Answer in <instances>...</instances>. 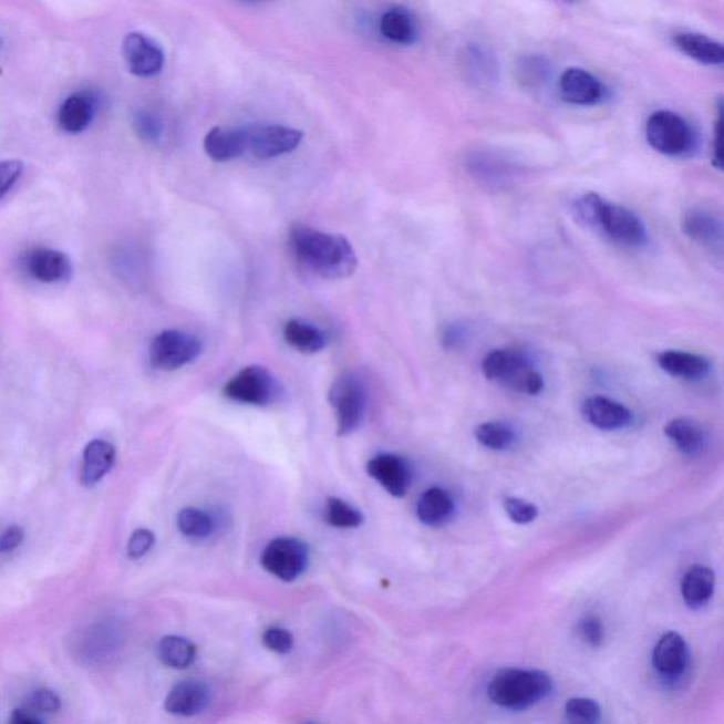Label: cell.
Here are the masks:
<instances>
[{"label":"cell","mask_w":724,"mask_h":724,"mask_svg":"<svg viewBox=\"0 0 724 724\" xmlns=\"http://www.w3.org/2000/svg\"><path fill=\"white\" fill-rule=\"evenodd\" d=\"M581 412L591 426L606 432L623 430L632 421L631 412L624 405L604 396L589 397Z\"/></svg>","instance_id":"17"},{"label":"cell","mask_w":724,"mask_h":724,"mask_svg":"<svg viewBox=\"0 0 724 724\" xmlns=\"http://www.w3.org/2000/svg\"><path fill=\"white\" fill-rule=\"evenodd\" d=\"M283 338L289 347L302 354H318L328 344L324 331L302 320H289L283 328Z\"/></svg>","instance_id":"27"},{"label":"cell","mask_w":724,"mask_h":724,"mask_svg":"<svg viewBox=\"0 0 724 724\" xmlns=\"http://www.w3.org/2000/svg\"><path fill=\"white\" fill-rule=\"evenodd\" d=\"M224 395L229 401L249 406L277 404L282 396L277 376L261 365L245 366L224 385Z\"/></svg>","instance_id":"7"},{"label":"cell","mask_w":724,"mask_h":724,"mask_svg":"<svg viewBox=\"0 0 724 724\" xmlns=\"http://www.w3.org/2000/svg\"><path fill=\"white\" fill-rule=\"evenodd\" d=\"M652 665L662 680L681 681L690 665V650L683 637L674 631L662 635L652 652Z\"/></svg>","instance_id":"12"},{"label":"cell","mask_w":724,"mask_h":724,"mask_svg":"<svg viewBox=\"0 0 724 724\" xmlns=\"http://www.w3.org/2000/svg\"><path fill=\"white\" fill-rule=\"evenodd\" d=\"M132 125H134L136 135L146 142V144L151 145L159 144L163 132H165V125H163L161 116L147 110L135 112L134 118H132Z\"/></svg>","instance_id":"34"},{"label":"cell","mask_w":724,"mask_h":724,"mask_svg":"<svg viewBox=\"0 0 724 724\" xmlns=\"http://www.w3.org/2000/svg\"><path fill=\"white\" fill-rule=\"evenodd\" d=\"M578 634L586 644L599 647L604 640L603 621L596 616L585 617L578 625Z\"/></svg>","instance_id":"38"},{"label":"cell","mask_w":724,"mask_h":724,"mask_svg":"<svg viewBox=\"0 0 724 724\" xmlns=\"http://www.w3.org/2000/svg\"><path fill=\"white\" fill-rule=\"evenodd\" d=\"M518 73L523 83L529 85L540 84L542 80L547 79L548 65L542 59L527 58L521 61Z\"/></svg>","instance_id":"37"},{"label":"cell","mask_w":724,"mask_h":724,"mask_svg":"<svg viewBox=\"0 0 724 724\" xmlns=\"http://www.w3.org/2000/svg\"><path fill=\"white\" fill-rule=\"evenodd\" d=\"M9 724H43V722L29 709H18L12 713Z\"/></svg>","instance_id":"43"},{"label":"cell","mask_w":724,"mask_h":724,"mask_svg":"<svg viewBox=\"0 0 724 724\" xmlns=\"http://www.w3.org/2000/svg\"><path fill=\"white\" fill-rule=\"evenodd\" d=\"M153 545H155V534L149 531V529H137V531L132 534L130 544H127V555L132 559L144 558L153 548Z\"/></svg>","instance_id":"39"},{"label":"cell","mask_w":724,"mask_h":724,"mask_svg":"<svg viewBox=\"0 0 724 724\" xmlns=\"http://www.w3.org/2000/svg\"><path fill=\"white\" fill-rule=\"evenodd\" d=\"M366 472L392 497L406 496L412 484V468L404 457L381 453L366 464Z\"/></svg>","instance_id":"13"},{"label":"cell","mask_w":724,"mask_h":724,"mask_svg":"<svg viewBox=\"0 0 724 724\" xmlns=\"http://www.w3.org/2000/svg\"><path fill=\"white\" fill-rule=\"evenodd\" d=\"M210 703V691L206 683L196 680L178 682L165 701V709L170 715L192 717L200 713Z\"/></svg>","instance_id":"16"},{"label":"cell","mask_w":724,"mask_h":724,"mask_svg":"<svg viewBox=\"0 0 724 724\" xmlns=\"http://www.w3.org/2000/svg\"><path fill=\"white\" fill-rule=\"evenodd\" d=\"M115 463V447L105 441L91 442L85 447L83 466H81V483L94 486L110 473Z\"/></svg>","instance_id":"23"},{"label":"cell","mask_w":724,"mask_h":724,"mask_svg":"<svg viewBox=\"0 0 724 724\" xmlns=\"http://www.w3.org/2000/svg\"><path fill=\"white\" fill-rule=\"evenodd\" d=\"M289 239L296 259L318 277L344 279L355 272L359 259L347 238L298 226Z\"/></svg>","instance_id":"1"},{"label":"cell","mask_w":724,"mask_h":724,"mask_svg":"<svg viewBox=\"0 0 724 724\" xmlns=\"http://www.w3.org/2000/svg\"><path fill=\"white\" fill-rule=\"evenodd\" d=\"M665 435L678 451L686 456L701 455L705 447L706 437L700 423L690 420V417H676V420L666 423Z\"/></svg>","instance_id":"26"},{"label":"cell","mask_w":724,"mask_h":724,"mask_svg":"<svg viewBox=\"0 0 724 724\" xmlns=\"http://www.w3.org/2000/svg\"><path fill=\"white\" fill-rule=\"evenodd\" d=\"M658 364L666 374L686 381L705 379L711 371V362L705 356L685 353V351H665L658 356Z\"/></svg>","instance_id":"20"},{"label":"cell","mask_w":724,"mask_h":724,"mask_svg":"<svg viewBox=\"0 0 724 724\" xmlns=\"http://www.w3.org/2000/svg\"><path fill=\"white\" fill-rule=\"evenodd\" d=\"M24 267L30 277L43 283L68 282L73 263L64 252L51 248H35L25 255Z\"/></svg>","instance_id":"15"},{"label":"cell","mask_w":724,"mask_h":724,"mask_svg":"<svg viewBox=\"0 0 724 724\" xmlns=\"http://www.w3.org/2000/svg\"><path fill=\"white\" fill-rule=\"evenodd\" d=\"M177 529L183 537L192 540H206L213 537L217 529L214 515L206 509L196 507L183 508L177 514Z\"/></svg>","instance_id":"29"},{"label":"cell","mask_w":724,"mask_h":724,"mask_svg":"<svg viewBox=\"0 0 724 724\" xmlns=\"http://www.w3.org/2000/svg\"><path fill=\"white\" fill-rule=\"evenodd\" d=\"M716 578L712 569L695 565L683 576L682 598L692 610H700L711 601Z\"/></svg>","instance_id":"21"},{"label":"cell","mask_w":724,"mask_h":724,"mask_svg":"<svg viewBox=\"0 0 724 724\" xmlns=\"http://www.w3.org/2000/svg\"><path fill=\"white\" fill-rule=\"evenodd\" d=\"M61 707L58 693L50 690L35 691L29 701V711L40 713H55Z\"/></svg>","instance_id":"40"},{"label":"cell","mask_w":724,"mask_h":724,"mask_svg":"<svg viewBox=\"0 0 724 724\" xmlns=\"http://www.w3.org/2000/svg\"><path fill=\"white\" fill-rule=\"evenodd\" d=\"M24 534L22 528L10 527L0 535V554L10 552V550L17 549L20 544L23 542Z\"/></svg>","instance_id":"42"},{"label":"cell","mask_w":724,"mask_h":724,"mask_svg":"<svg viewBox=\"0 0 724 724\" xmlns=\"http://www.w3.org/2000/svg\"><path fill=\"white\" fill-rule=\"evenodd\" d=\"M678 49L687 58L706 65H722L724 61L723 44L701 33H678L674 38Z\"/></svg>","instance_id":"25"},{"label":"cell","mask_w":724,"mask_h":724,"mask_svg":"<svg viewBox=\"0 0 724 724\" xmlns=\"http://www.w3.org/2000/svg\"><path fill=\"white\" fill-rule=\"evenodd\" d=\"M483 374L487 380L527 395L544 391V379L527 356L518 350H494L483 361Z\"/></svg>","instance_id":"3"},{"label":"cell","mask_w":724,"mask_h":724,"mask_svg":"<svg viewBox=\"0 0 724 724\" xmlns=\"http://www.w3.org/2000/svg\"><path fill=\"white\" fill-rule=\"evenodd\" d=\"M157 656L162 664L173 670H186L196 661L197 649L185 637L167 635L157 645Z\"/></svg>","instance_id":"30"},{"label":"cell","mask_w":724,"mask_h":724,"mask_svg":"<svg viewBox=\"0 0 724 724\" xmlns=\"http://www.w3.org/2000/svg\"><path fill=\"white\" fill-rule=\"evenodd\" d=\"M683 231L701 247L722 252L723 226L715 214L703 208H692L683 219Z\"/></svg>","instance_id":"18"},{"label":"cell","mask_w":724,"mask_h":724,"mask_svg":"<svg viewBox=\"0 0 724 724\" xmlns=\"http://www.w3.org/2000/svg\"><path fill=\"white\" fill-rule=\"evenodd\" d=\"M565 717L568 724H599L601 709L598 702L589 697H572L566 702Z\"/></svg>","instance_id":"33"},{"label":"cell","mask_w":724,"mask_h":724,"mask_svg":"<svg viewBox=\"0 0 724 724\" xmlns=\"http://www.w3.org/2000/svg\"><path fill=\"white\" fill-rule=\"evenodd\" d=\"M476 438L489 451H507L517 441V435L507 425L498 422L482 423L476 430Z\"/></svg>","instance_id":"32"},{"label":"cell","mask_w":724,"mask_h":724,"mask_svg":"<svg viewBox=\"0 0 724 724\" xmlns=\"http://www.w3.org/2000/svg\"><path fill=\"white\" fill-rule=\"evenodd\" d=\"M588 226L598 228L621 247L640 248L649 241V232L637 214L619 204L606 201L598 194Z\"/></svg>","instance_id":"4"},{"label":"cell","mask_w":724,"mask_h":724,"mask_svg":"<svg viewBox=\"0 0 724 724\" xmlns=\"http://www.w3.org/2000/svg\"><path fill=\"white\" fill-rule=\"evenodd\" d=\"M203 345L193 334L180 330H165L153 339L151 362L156 370L176 371L200 356Z\"/></svg>","instance_id":"10"},{"label":"cell","mask_w":724,"mask_h":724,"mask_svg":"<svg viewBox=\"0 0 724 724\" xmlns=\"http://www.w3.org/2000/svg\"><path fill=\"white\" fill-rule=\"evenodd\" d=\"M455 513V501L446 489L433 487L422 494L417 501L416 514L427 527H441Z\"/></svg>","instance_id":"24"},{"label":"cell","mask_w":724,"mask_h":724,"mask_svg":"<svg viewBox=\"0 0 724 724\" xmlns=\"http://www.w3.org/2000/svg\"><path fill=\"white\" fill-rule=\"evenodd\" d=\"M96 105H99V102H96L94 95L86 93L70 95L60 105L58 112V122L61 130L68 132V134L84 132L94 120Z\"/></svg>","instance_id":"19"},{"label":"cell","mask_w":724,"mask_h":724,"mask_svg":"<svg viewBox=\"0 0 724 724\" xmlns=\"http://www.w3.org/2000/svg\"><path fill=\"white\" fill-rule=\"evenodd\" d=\"M23 173V165L18 161L0 163V200L9 193L10 188L17 185Z\"/></svg>","instance_id":"41"},{"label":"cell","mask_w":724,"mask_h":724,"mask_svg":"<svg viewBox=\"0 0 724 724\" xmlns=\"http://www.w3.org/2000/svg\"><path fill=\"white\" fill-rule=\"evenodd\" d=\"M204 151L214 162H229L237 159L245 153L242 127L237 130H224L214 127L204 137Z\"/></svg>","instance_id":"22"},{"label":"cell","mask_w":724,"mask_h":724,"mask_svg":"<svg viewBox=\"0 0 724 724\" xmlns=\"http://www.w3.org/2000/svg\"><path fill=\"white\" fill-rule=\"evenodd\" d=\"M329 401L340 436H349L360 430L369 410V392L360 375L349 371L338 376L331 384Z\"/></svg>","instance_id":"5"},{"label":"cell","mask_w":724,"mask_h":724,"mask_svg":"<svg viewBox=\"0 0 724 724\" xmlns=\"http://www.w3.org/2000/svg\"><path fill=\"white\" fill-rule=\"evenodd\" d=\"M124 58L127 69L136 76H153L165 68V51L155 40L144 33L134 32L126 35Z\"/></svg>","instance_id":"11"},{"label":"cell","mask_w":724,"mask_h":724,"mask_svg":"<svg viewBox=\"0 0 724 724\" xmlns=\"http://www.w3.org/2000/svg\"><path fill=\"white\" fill-rule=\"evenodd\" d=\"M310 562L309 547L298 538L280 537L270 540L261 555V565L268 573L283 581L299 579Z\"/></svg>","instance_id":"8"},{"label":"cell","mask_w":724,"mask_h":724,"mask_svg":"<svg viewBox=\"0 0 724 724\" xmlns=\"http://www.w3.org/2000/svg\"><path fill=\"white\" fill-rule=\"evenodd\" d=\"M324 521L338 529H356L364 524V514L350 503L338 497H330L324 504Z\"/></svg>","instance_id":"31"},{"label":"cell","mask_w":724,"mask_h":724,"mask_svg":"<svg viewBox=\"0 0 724 724\" xmlns=\"http://www.w3.org/2000/svg\"><path fill=\"white\" fill-rule=\"evenodd\" d=\"M245 153L258 159H272L298 149L303 132L277 124H255L242 127Z\"/></svg>","instance_id":"9"},{"label":"cell","mask_w":724,"mask_h":724,"mask_svg":"<svg viewBox=\"0 0 724 724\" xmlns=\"http://www.w3.org/2000/svg\"><path fill=\"white\" fill-rule=\"evenodd\" d=\"M645 136L652 149L665 156L690 155L697 136L690 122L672 111H656L647 121Z\"/></svg>","instance_id":"6"},{"label":"cell","mask_w":724,"mask_h":724,"mask_svg":"<svg viewBox=\"0 0 724 724\" xmlns=\"http://www.w3.org/2000/svg\"><path fill=\"white\" fill-rule=\"evenodd\" d=\"M262 640L267 649L282 655L289 654L294 645L292 632L280 629V627H270L263 632Z\"/></svg>","instance_id":"36"},{"label":"cell","mask_w":724,"mask_h":724,"mask_svg":"<svg viewBox=\"0 0 724 724\" xmlns=\"http://www.w3.org/2000/svg\"><path fill=\"white\" fill-rule=\"evenodd\" d=\"M380 30L385 39L396 44H412L417 39L415 19L402 8L386 10L380 20Z\"/></svg>","instance_id":"28"},{"label":"cell","mask_w":724,"mask_h":724,"mask_svg":"<svg viewBox=\"0 0 724 724\" xmlns=\"http://www.w3.org/2000/svg\"><path fill=\"white\" fill-rule=\"evenodd\" d=\"M554 691V681L537 670L506 668L498 671L488 683L489 700L507 711H525L547 700Z\"/></svg>","instance_id":"2"},{"label":"cell","mask_w":724,"mask_h":724,"mask_svg":"<svg viewBox=\"0 0 724 724\" xmlns=\"http://www.w3.org/2000/svg\"><path fill=\"white\" fill-rule=\"evenodd\" d=\"M559 93L568 104L593 106L604 101L607 89L598 76L583 69L566 70L559 79Z\"/></svg>","instance_id":"14"},{"label":"cell","mask_w":724,"mask_h":724,"mask_svg":"<svg viewBox=\"0 0 724 724\" xmlns=\"http://www.w3.org/2000/svg\"><path fill=\"white\" fill-rule=\"evenodd\" d=\"M504 508H506L508 517L518 525L531 524L538 517V508L521 498L508 497L504 499Z\"/></svg>","instance_id":"35"}]
</instances>
